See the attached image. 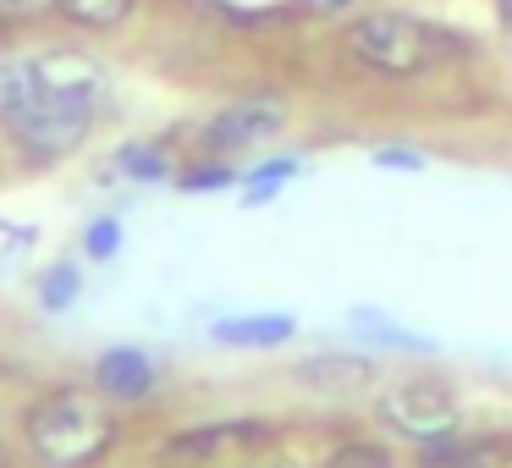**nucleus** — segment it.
Returning <instances> with one entry per match:
<instances>
[{
    "mask_svg": "<svg viewBox=\"0 0 512 468\" xmlns=\"http://www.w3.org/2000/svg\"><path fill=\"white\" fill-rule=\"evenodd\" d=\"M122 171L127 177H138V182H160L166 177V155H160V149H122Z\"/></svg>",
    "mask_w": 512,
    "mask_h": 468,
    "instance_id": "dca6fc26",
    "label": "nucleus"
},
{
    "mask_svg": "<svg viewBox=\"0 0 512 468\" xmlns=\"http://www.w3.org/2000/svg\"><path fill=\"white\" fill-rule=\"evenodd\" d=\"M298 380L320 397H358V391L375 386V358L358 353H320L309 364H298Z\"/></svg>",
    "mask_w": 512,
    "mask_h": 468,
    "instance_id": "0eeeda50",
    "label": "nucleus"
},
{
    "mask_svg": "<svg viewBox=\"0 0 512 468\" xmlns=\"http://www.w3.org/2000/svg\"><path fill=\"white\" fill-rule=\"evenodd\" d=\"M226 182H232V171H226V166H199V171L182 177V188H188V193H215V188H226Z\"/></svg>",
    "mask_w": 512,
    "mask_h": 468,
    "instance_id": "a211bd4d",
    "label": "nucleus"
},
{
    "mask_svg": "<svg viewBox=\"0 0 512 468\" xmlns=\"http://www.w3.org/2000/svg\"><path fill=\"white\" fill-rule=\"evenodd\" d=\"M61 12L83 28H116L127 12H133V0H61Z\"/></svg>",
    "mask_w": 512,
    "mask_h": 468,
    "instance_id": "f8f14e48",
    "label": "nucleus"
},
{
    "mask_svg": "<svg viewBox=\"0 0 512 468\" xmlns=\"http://www.w3.org/2000/svg\"><path fill=\"white\" fill-rule=\"evenodd\" d=\"M28 441L45 463L83 468L89 457H100L111 446V413L83 391H61V397H45L28 413Z\"/></svg>",
    "mask_w": 512,
    "mask_h": 468,
    "instance_id": "f03ea898",
    "label": "nucleus"
},
{
    "mask_svg": "<svg viewBox=\"0 0 512 468\" xmlns=\"http://www.w3.org/2000/svg\"><path fill=\"white\" fill-rule=\"evenodd\" d=\"M292 171H298V160H270V166H259L254 177H248V204H265L270 193H276V182H287Z\"/></svg>",
    "mask_w": 512,
    "mask_h": 468,
    "instance_id": "2eb2a0df",
    "label": "nucleus"
},
{
    "mask_svg": "<svg viewBox=\"0 0 512 468\" xmlns=\"http://www.w3.org/2000/svg\"><path fill=\"white\" fill-rule=\"evenodd\" d=\"M78 292H83V276L72 265H56L45 281H39V303H45V309H72Z\"/></svg>",
    "mask_w": 512,
    "mask_h": 468,
    "instance_id": "4468645a",
    "label": "nucleus"
},
{
    "mask_svg": "<svg viewBox=\"0 0 512 468\" xmlns=\"http://www.w3.org/2000/svg\"><path fill=\"white\" fill-rule=\"evenodd\" d=\"M375 166H397V171H419V166H424V155H413V149H380V155H375Z\"/></svg>",
    "mask_w": 512,
    "mask_h": 468,
    "instance_id": "6ab92c4d",
    "label": "nucleus"
},
{
    "mask_svg": "<svg viewBox=\"0 0 512 468\" xmlns=\"http://www.w3.org/2000/svg\"><path fill=\"white\" fill-rule=\"evenodd\" d=\"M281 127H287V105L281 100H237L204 127V138H210L215 149H248V144L276 138Z\"/></svg>",
    "mask_w": 512,
    "mask_h": 468,
    "instance_id": "423d86ee",
    "label": "nucleus"
},
{
    "mask_svg": "<svg viewBox=\"0 0 512 468\" xmlns=\"http://www.w3.org/2000/svg\"><path fill=\"white\" fill-rule=\"evenodd\" d=\"M34 226H17V221H0V281H12L17 270L34 259Z\"/></svg>",
    "mask_w": 512,
    "mask_h": 468,
    "instance_id": "9b49d317",
    "label": "nucleus"
},
{
    "mask_svg": "<svg viewBox=\"0 0 512 468\" xmlns=\"http://www.w3.org/2000/svg\"><path fill=\"white\" fill-rule=\"evenodd\" d=\"M309 12H342V6H353V0H303Z\"/></svg>",
    "mask_w": 512,
    "mask_h": 468,
    "instance_id": "aec40b11",
    "label": "nucleus"
},
{
    "mask_svg": "<svg viewBox=\"0 0 512 468\" xmlns=\"http://www.w3.org/2000/svg\"><path fill=\"white\" fill-rule=\"evenodd\" d=\"M50 83H56V78H50L39 61H0V116L17 122V116H23L28 105L50 89Z\"/></svg>",
    "mask_w": 512,
    "mask_h": 468,
    "instance_id": "1a4fd4ad",
    "label": "nucleus"
},
{
    "mask_svg": "<svg viewBox=\"0 0 512 468\" xmlns=\"http://www.w3.org/2000/svg\"><path fill=\"white\" fill-rule=\"evenodd\" d=\"M0 468H6V457H0Z\"/></svg>",
    "mask_w": 512,
    "mask_h": 468,
    "instance_id": "4be33fe9",
    "label": "nucleus"
},
{
    "mask_svg": "<svg viewBox=\"0 0 512 468\" xmlns=\"http://www.w3.org/2000/svg\"><path fill=\"white\" fill-rule=\"evenodd\" d=\"M347 50H353L364 67L386 72V78H419V72L441 67V61L474 56V39L452 34L441 23H419L408 12H375L364 23H353L347 34Z\"/></svg>",
    "mask_w": 512,
    "mask_h": 468,
    "instance_id": "f257e3e1",
    "label": "nucleus"
},
{
    "mask_svg": "<svg viewBox=\"0 0 512 468\" xmlns=\"http://www.w3.org/2000/svg\"><path fill=\"white\" fill-rule=\"evenodd\" d=\"M94 111H100V83L72 78V83H50L23 116H17V138L28 144V155H72L83 144V133L94 127Z\"/></svg>",
    "mask_w": 512,
    "mask_h": 468,
    "instance_id": "7ed1b4c3",
    "label": "nucleus"
},
{
    "mask_svg": "<svg viewBox=\"0 0 512 468\" xmlns=\"http://www.w3.org/2000/svg\"><path fill=\"white\" fill-rule=\"evenodd\" d=\"M380 419L424 446V441H441V435H457L463 408H457L452 386H441V380H402L380 397Z\"/></svg>",
    "mask_w": 512,
    "mask_h": 468,
    "instance_id": "20e7f679",
    "label": "nucleus"
},
{
    "mask_svg": "<svg viewBox=\"0 0 512 468\" xmlns=\"http://www.w3.org/2000/svg\"><path fill=\"white\" fill-rule=\"evenodd\" d=\"M496 12H501V28L512 34V0H496Z\"/></svg>",
    "mask_w": 512,
    "mask_h": 468,
    "instance_id": "412c9836",
    "label": "nucleus"
},
{
    "mask_svg": "<svg viewBox=\"0 0 512 468\" xmlns=\"http://www.w3.org/2000/svg\"><path fill=\"white\" fill-rule=\"evenodd\" d=\"M292 336V314H248V320H221L215 342L226 347H281Z\"/></svg>",
    "mask_w": 512,
    "mask_h": 468,
    "instance_id": "9d476101",
    "label": "nucleus"
},
{
    "mask_svg": "<svg viewBox=\"0 0 512 468\" xmlns=\"http://www.w3.org/2000/svg\"><path fill=\"white\" fill-rule=\"evenodd\" d=\"M83 248H89V259H111L116 248H122V226L105 215V221H94L89 232H83Z\"/></svg>",
    "mask_w": 512,
    "mask_h": 468,
    "instance_id": "f3484780",
    "label": "nucleus"
},
{
    "mask_svg": "<svg viewBox=\"0 0 512 468\" xmlns=\"http://www.w3.org/2000/svg\"><path fill=\"white\" fill-rule=\"evenodd\" d=\"M270 424L265 419H221V424H199V430H182L166 441L171 463H199V457H221L237 452V446H265L270 441Z\"/></svg>",
    "mask_w": 512,
    "mask_h": 468,
    "instance_id": "39448f33",
    "label": "nucleus"
},
{
    "mask_svg": "<svg viewBox=\"0 0 512 468\" xmlns=\"http://www.w3.org/2000/svg\"><path fill=\"white\" fill-rule=\"evenodd\" d=\"M94 380H100L105 397L133 402L155 386V364H149V353H138V347H111V353L94 364Z\"/></svg>",
    "mask_w": 512,
    "mask_h": 468,
    "instance_id": "6e6552de",
    "label": "nucleus"
},
{
    "mask_svg": "<svg viewBox=\"0 0 512 468\" xmlns=\"http://www.w3.org/2000/svg\"><path fill=\"white\" fill-rule=\"evenodd\" d=\"M325 468H397V457H391L386 446H375V441H347V446H336V452L325 457Z\"/></svg>",
    "mask_w": 512,
    "mask_h": 468,
    "instance_id": "ddd939ff",
    "label": "nucleus"
}]
</instances>
